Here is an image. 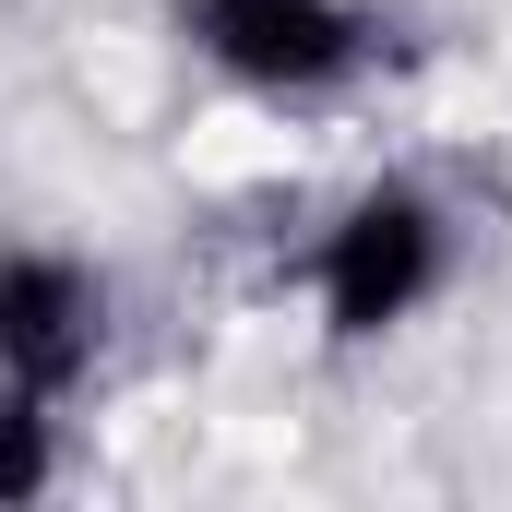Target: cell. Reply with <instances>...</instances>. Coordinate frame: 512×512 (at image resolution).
<instances>
[{
	"mask_svg": "<svg viewBox=\"0 0 512 512\" xmlns=\"http://www.w3.org/2000/svg\"><path fill=\"white\" fill-rule=\"evenodd\" d=\"M179 36L251 96H334L370 60V12L346 0H191Z\"/></svg>",
	"mask_w": 512,
	"mask_h": 512,
	"instance_id": "6da1fadb",
	"label": "cell"
},
{
	"mask_svg": "<svg viewBox=\"0 0 512 512\" xmlns=\"http://www.w3.org/2000/svg\"><path fill=\"white\" fill-rule=\"evenodd\" d=\"M441 203H417V191H358L346 215H334V239H322V322L346 334V346H370L393 334L429 286H441Z\"/></svg>",
	"mask_w": 512,
	"mask_h": 512,
	"instance_id": "7a4b0ae2",
	"label": "cell"
},
{
	"mask_svg": "<svg viewBox=\"0 0 512 512\" xmlns=\"http://www.w3.org/2000/svg\"><path fill=\"white\" fill-rule=\"evenodd\" d=\"M96 346H108V286H96L84 262L0 251V393L60 405V393L96 370Z\"/></svg>",
	"mask_w": 512,
	"mask_h": 512,
	"instance_id": "3957f363",
	"label": "cell"
},
{
	"mask_svg": "<svg viewBox=\"0 0 512 512\" xmlns=\"http://www.w3.org/2000/svg\"><path fill=\"white\" fill-rule=\"evenodd\" d=\"M36 489H48V405L0 393V501H36Z\"/></svg>",
	"mask_w": 512,
	"mask_h": 512,
	"instance_id": "277c9868",
	"label": "cell"
}]
</instances>
